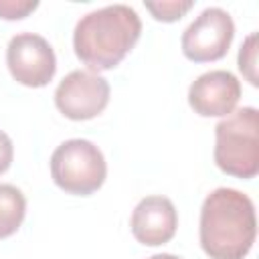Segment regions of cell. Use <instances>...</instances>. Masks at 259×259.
<instances>
[{"mask_svg": "<svg viewBox=\"0 0 259 259\" xmlns=\"http://www.w3.org/2000/svg\"><path fill=\"white\" fill-rule=\"evenodd\" d=\"M12 156H14V148H12V140L8 138L6 132L0 130V174L6 172L12 164Z\"/></svg>", "mask_w": 259, "mask_h": 259, "instance_id": "14", "label": "cell"}, {"mask_svg": "<svg viewBox=\"0 0 259 259\" xmlns=\"http://www.w3.org/2000/svg\"><path fill=\"white\" fill-rule=\"evenodd\" d=\"M257 237L253 200L235 188L212 190L200 208V245L210 259H243Z\"/></svg>", "mask_w": 259, "mask_h": 259, "instance_id": "1", "label": "cell"}, {"mask_svg": "<svg viewBox=\"0 0 259 259\" xmlns=\"http://www.w3.org/2000/svg\"><path fill=\"white\" fill-rule=\"evenodd\" d=\"M214 162L237 178H253L259 172V111L241 107L214 127Z\"/></svg>", "mask_w": 259, "mask_h": 259, "instance_id": "3", "label": "cell"}, {"mask_svg": "<svg viewBox=\"0 0 259 259\" xmlns=\"http://www.w3.org/2000/svg\"><path fill=\"white\" fill-rule=\"evenodd\" d=\"M150 259H180V257H176L172 253H158V255H152Z\"/></svg>", "mask_w": 259, "mask_h": 259, "instance_id": "15", "label": "cell"}, {"mask_svg": "<svg viewBox=\"0 0 259 259\" xmlns=\"http://www.w3.org/2000/svg\"><path fill=\"white\" fill-rule=\"evenodd\" d=\"M26 214V198L14 184H0V239L18 231Z\"/></svg>", "mask_w": 259, "mask_h": 259, "instance_id": "10", "label": "cell"}, {"mask_svg": "<svg viewBox=\"0 0 259 259\" xmlns=\"http://www.w3.org/2000/svg\"><path fill=\"white\" fill-rule=\"evenodd\" d=\"M38 6V0H0V18L18 20Z\"/></svg>", "mask_w": 259, "mask_h": 259, "instance_id": "13", "label": "cell"}, {"mask_svg": "<svg viewBox=\"0 0 259 259\" xmlns=\"http://www.w3.org/2000/svg\"><path fill=\"white\" fill-rule=\"evenodd\" d=\"M109 103V83L99 73L77 69L63 77L55 89L57 109L75 121L99 115Z\"/></svg>", "mask_w": 259, "mask_h": 259, "instance_id": "6", "label": "cell"}, {"mask_svg": "<svg viewBox=\"0 0 259 259\" xmlns=\"http://www.w3.org/2000/svg\"><path fill=\"white\" fill-rule=\"evenodd\" d=\"M257 40H259L257 32H251L243 40V45L239 49V69L247 77V81L251 85H257L259 83V77H257V49H259L257 47Z\"/></svg>", "mask_w": 259, "mask_h": 259, "instance_id": "11", "label": "cell"}, {"mask_svg": "<svg viewBox=\"0 0 259 259\" xmlns=\"http://www.w3.org/2000/svg\"><path fill=\"white\" fill-rule=\"evenodd\" d=\"M6 65L14 81L26 87H45L57 71L55 51L34 32L14 34L6 49Z\"/></svg>", "mask_w": 259, "mask_h": 259, "instance_id": "7", "label": "cell"}, {"mask_svg": "<svg viewBox=\"0 0 259 259\" xmlns=\"http://www.w3.org/2000/svg\"><path fill=\"white\" fill-rule=\"evenodd\" d=\"M142 32L138 12L127 4H107L79 18L73 32V49L89 71L117 67L134 49Z\"/></svg>", "mask_w": 259, "mask_h": 259, "instance_id": "2", "label": "cell"}, {"mask_svg": "<svg viewBox=\"0 0 259 259\" xmlns=\"http://www.w3.org/2000/svg\"><path fill=\"white\" fill-rule=\"evenodd\" d=\"M107 164L101 150L85 138L65 140L51 156V176L69 194L87 196L95 192L103 184Z\"/></svg>", "mask_w": 259, "mask_h": 259, "instance_id": "4", "label": "cell"}, {"mask_svg": "<svg viewBox=\"0 0 259 259\" xmlns=\"http://www.w3.org/2000/svg\"><path fill=\"white\" fill-rule=\"evenodd\" d=\"M144 4L152 12V16L162 22H174L192 8V0H158V2H144Z\"/></svg>", "mask_w": 259, "mask_h": 259, "instance_id": "12", "label": "cell"}, {"mask_svg": "<svg viewBox=\"0 0 259 259\" xmlns=\"http://www.w3.org/2000/svg\"><path fill=\"white\" fill-rule=\"evenodd\" d=\"M134 237L148 247H158L168 243L178 227V212L170 198L154 194L142 198L130 219Z\"/></svg>", "mask_w": 259, "mask_h": 259, "instance_id": "9", "label": "cell"}, {"mask_svg": "<svg viewBox=\"0 0 259 259\" xmlns=\"http://www.w3.org/2000/svg\"><path fill=\"white\" fill-rule=\"evenodd\" d=\"M235 36V22L221 6L204 8L182 32V53L194 63L223 59Z\"/></svg>", "mask_w": 259, "mask_h": 259, "instance_id": "5", "label": "cell"}, {"mask_svg": "<svg viewBox=\"0 0 259 259\" xmlns=\"http://www.w3.org/2000/svg\"><path fill=\"white\" fill-rule=\"evenodd\" d=\"M241 97L239 79L225 69L202 73L188 89V103L202 117H223L235 111Z\"/></svg>", "mask_w": 259, "mask_h": 259, "instance_id": "8", "label": "cell"}]
</instances>
